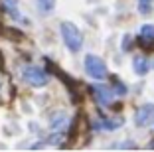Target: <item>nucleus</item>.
Instances as JSON below:
<instances>
[{"instance_id":"4468645a","label":"nucleus","mask_w":154,"mask_h":152,"mask_svg":"<svg viewBox=\"0 0 154 152\" xmlns=\"http://www.w3.org/2000/svg\"><path fill=\"white\" fill-rule=\"evenodd\" d=\"M119 146H121V148H134L136 144H134V142H131V140H127V142H122V144H119Z\"/></svg>"},{"instance_id":"7ed1b4c3","label":"nucleus","mask_w":154,"mask_h":152,"mask_svg":"<svg viewBox=\"0 0 154 152\" xmlns=\"http://www.w3.org/2000/svg\"><path fill=\"white\" fill-rule=\"evenodd\" d=\"M24 79L32 87H44L45 83H48V73H45L44 69H40V67H36V65H28L26 69H24Z\"/></svg>"},{"instance_id":"1a4fd4ad","label":"nucleus","mask_w":154,"mask_h":152,"mask_svg":"<svg viewBox=\"0 0 154 152\" xmlns=\"http://www.w3.org/2000/svg\"><path fill=\"white\" fill-rule=\"evenodd\" d=\"M2 6H4V10L12 16L14 20H18V22H22V14L18 12V4H16V0H2Z\"/></svg>"},{"instance_id":"9b49d317","label":"nucleus","mask_w":154,"mask_h":152,"mask_svg":"<svg viewBox=\"0 0 154 152\" xmlns=\"http://www.w3.org/2000/svg\"><path fill=\"white\" fill-rule=\"evenodd\" d=\"M36 4H38L42 14H50L55 8V0H36Z\"/></svg>"},{"instance_id":"f8f14e48","label":"nucleus","mask_w":154,"mask_h":152,"mask_svg":"<svg viewBox=\"0 0 154 152\" xmlns=\"http://www.w3.org/2000/svg\"><path fill=\"white\" fill-rule=\"evenodd\" d=\"M152 4H154V0H138V12L142 16H148L152 12Z\"/></svg>"},{"instance_id":"6e6552de","label":"nucleus","mask_w":154,"mask_h":152,"mask_svg":"<svg viewBox=\"0 0 154 152\" xmlns=\"http://www.w3.org/2000/svg\"><path fill=\"white\" fill-rule=\"evenodd\" d=\"M132 67H134V73L140 75V77L148 73V61H146V57H142V55H136V57L132 59Z\"/></svg>"},{"instance_id":"ddd939ff","label":"nucleus","mask_w":154,"mask_h":152,"mask_svg":"<svg viewBox=\"0 0 154 152\" xmlns=\"http://www.w3.org/2000/svg\"><path fill=\"white\" fill-rule=\"evenodd\" d=\"M131 42H132L131 36H125V44H122V49H125V51H128V49H131V45H132Z\"/></svg>"},{"instance_id":"20e7f679","label":"nucleus","mask_w":154,"mask_h":152,"mask_svg":"<svg viewBox=\"0 0 154 152\" xmlns=\"http://www.w3.org/2000/svg\"><path fill=\"white\" fill-rule=\"evenodd\" d=\"M154 123V105L148 103V105H142L138 111L134 113V125L136 126H150Z\"/></svg>"},{"instance_id":"39448f33","label":"nucleus","mask_w":154,"mask_h":152,"mask_svg":"<svg viewBox=\"0 0 154 152\" xmlns=\"http://www.w3.org/2000/svg\"><path fill=\"white\" fill-rule=\"evenodd\" d=\"M91 89H93V95H95L97 103H99L101 107H109L111 101H113V91H111L109 87H105V85H93Z\"/></svg>"},{"instance_id":"f257e3e1","label":"nucleus","mask_w":154,"mask_h":152,"mask_svg":"<svg viewBox=\"0 0 154 152\" xmlns=\"http://www.w3.org/2000/svg\"><path fill=\"white\" fill-rule=\"evenodd\" d=\"M61 38H63L67 49H71V51H79V49H81L83 36H81V32H79V28H77L75 24H71V22L61 24Z\"/></svg>"},{"instance_id":"423d86ee","label":"nucleus","mask_w":154,"mask_h":152,"mask_svg":"<svg viewBox=\"0 0 154 152\" xmlns=\"http://www.w3.org/2000/svg\"><path fill=\"white\" fill-rule=\"evenodd\" d=\"M125 125V121H122L121 116H117V119H101L99 123H95V129H107V130H115V129H121V126Z\"/></svg>"},{"instance_id":"0eeeda50","label":"nucleus","mask_w":154,"mask_h":152,"mask_svg":"<svg viewBox=\"0 0 154 152\" xmlns=\"http://www.w3.org/2000/svg\"><path fill=\"white\" fill-rule=\"evenodd\" d=\"M67 115L65 113H54L50 119V126L54 130H59V129H63V126H67Z\"/></svg>"},{"instance_id":"f03ea898","label":"nucleus","mask_w":154,"mask_h":152,"mask_svg":"<svg viewBox=\"0 0 154 152\" xmlns=\"http://www.w3.org/2000/svg\"><path fill=\"white\" fill-rule=\"evenodd\" d=\"M85 71L93 79H105L107 77V65H105V61L101 57L89 54L85 55Z\"/></svg>"},{"instance_id":"9d476101","label":"nucleus","mask_w":154,"mask_h":152,"mask_svg":"<svg viewBox=\"0 0 154 152\" xmlns=\"http://www.w3.org/2000/svg\"><path fill=\"white\" fill-rule=\"evenodd\" d=\"M140 40L142 42H152L154 40V24H144L140 28Z\"/></svg>"}]
</instances>
